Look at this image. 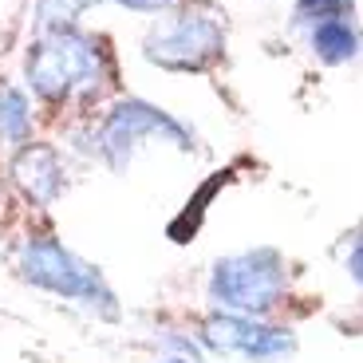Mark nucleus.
<instances>
[{
    "label": "nucleus",
    "mask_w": 363,
    "mask_h": 363,
    "mask_svg": "<svg viewBox=\"0 0 363 363\" xmlns=\"http://www.w3.org/2000/svg\"><path fill=\"white\" fill-rule=\"evenodd\" d=\"M24 79L32 95L52 107H91L115 87V55L103 36L75 24L40 28L24 55Z\"/></svg>",
    "instance_id": "f257e3e1"
},
{
    "label": "nucleus",
    "mask_w": 363,
    "mask_h": 363,
    "mask_svg": "<svg viewBox=\"0 0 363 363\" xmlns=\"http://www.w3.org/2000/svg\"><path fill=\"white\" fill-rule=\"evenodd\" d=\"M16 269L20 281L32 289L60 296L75 308L91 312L95 320H118V296L111 289V281L103 277L99 264H91L87 257H79L75 249H67L55 233H28L16 249Z\"/></svg>",
    "instance_id": "f03ea898"
},
{
    "label": "nucleus",
    "mask_w": 363,
    "mask_h": 363,
    "mask_svg": "<svg viewBox=\"0 0 363 363\" xmlns=\"http://www.w3.org/2000/svg\"><path fill=\"white\" fill-rule=\"evenodd\" d=\"M225 55V24L209 0H186L155 20L143 40V60L174 75H201Z\"/></svg>",
    "instance_id": "7ed1b4c3"
},
{
    "label": "nucleus",
    "mask_w": 363,
    "mask_h": 363,
    "mask_svg": "<svg viewBox=\"0 0 363 363\" xmlns=\"http://www.w3.org/2000/svg\"><path fill=\"white\" fill-rule=\"evenodd\" d=\"M206 296L213 300L218 312L264 320L289 296V261H284V253H277L269 245L229 253L209 269Z\"/></svg>",
    "instance_id": "20e7f679"
},
{
    "label": "nucleus",
    "mask_w": 363,
    "mask_h": 363,
    "mask_svg": "<svg viewBox=\"0 0 363 363\" xmlns=\"http://www.w3.org/2000/svg\"><path fill=\"white\" fill-rule=\"evenodd\" d=\"M91 155L99 158L107 170L123 174L130 158L146 143H170L178 150H194V130L146 99H118L107 115L91 127Z\"/></svg>",
    "instance_id": "39448f33"
},
{
    "label": "nucleus",
    "mask_w": 363,
    "mask_h": 363,
    "mask_svg": "<svg viewBox=\"0 0 363 363\" xmlns=\"http://www.w3.org/2000/svg\"><path fill=\"white\" fill-rule=\"evenodd\" d=\"M201 352L213 355H237L249 363H272L296 352V336L289 328L264 324L253 316H233V312H209L198 328Z\"/></svg>",
    "instance_id": "423d86ee"
},
{
    "label": "nucleus",
    "mask_w": 363,
    "mask_h": 363,
    "mask_svg": "<svg viewBox=\"0 0 363 363\" xmlns=\"http://www.w3.org/2000/svg\"><path fill=\"white\" fill-rule=\"evenodd\" d=\"M12 182H16V190L24 194L28 206L52 209L67 186V170H64L60 150L48 143H24L16 150V158H12Z\"/></svg>",
    "instance_id": "0eeeda50"
},
{
    "label": "nucleus",
    "mask_w": 363,
    "mask_h": 363,
    "mask_svg": "<svg viewBox=\"0 0 363 363\" xmlns=\"http://www.w3.org/2000/svg\"><path fill=\"white\" fill-rule=\"evenodd\" d=\"M304 32H308L312 55H316L320 64H328V67L352 64V60H359V52H363V36H359V28H355L352 16L320 20V24L304 28Z\"/></svg>",
    "instance_id": "6e6552de"
},
{
    "label": "nucleus",
    "mask_w": 363,
    "mask_h": 363,
    "mask_svg": "<svg viewBox=\"0 0 363 363\" xmlns=\"http://www.w3.org/2000/svg\"><path fill=\"white\" fill-rule=\"evenodd\" d=\"M0 138L16 150L32 143V99L24 95V87L0 91Z\"/></svg>",
    "instance_id": "1a4fd4ad"
},
{
    "label": "nucleus",
    "mask_w": 363,
    "mask_h": 363,
    "mask_svg": "<svg viewBox=\"0 0 363 363\" xmlns=\"http://www.w3.org/2000/svg\"><path fill=\"white\" fill-rule=\"evenodd\" d=\"M95 4H103V0H36V28L79 24V16Z\"/></svg>",
    "instance_id": "9d476101"
},
{
    "label": "nucleus",
    "mask_w": 363,
    "mask_h": 363,
    "mask_svg": "<svg viewBox=\"0 0 363 363\" xmlns=\"http://www.w3.org/2000/svg\"><path fill=\"white\" fill-rule=\"evenodd\" d=\"M355 0H296L292 9V24L296 28H312L320 20H332V16H352Z\"/></svg>",
    "instance_id": "9b49d317"
},
{
    "label": "nucleus",
    "mask_w": 363,
    "mask_h": 363,
    "mask_svg": "<svg viewBox=\"0 0 363 363\" xmlns=\"http://www.w3.org/2000/svg\"><path fill=\"white\" fill-rule=\"evenodd\" d=\"M347 277L363 289V229H359V237L352 241V249H347Z\"/></svg>",
    "instance_id": "f8f14e48"
},
{
    "label": "nucleus",
    "mask_w": 363,
    "mask_h": 363,
    "mask_svg": "<svg viewBox=\"0 0 363 363\" xmlns=\"http://www.w3.org/2000/svg\"><path fill=\"white\" fill-rule=\"evenodd\" d=\"M115 4H123L127 12H143V16H155V12H166L174 4V0H115Z\"/></svg>",
    "instance_id": "ddd939ff"
},
{
    "label": "nucleus",
    "mask_w": 363,
    "mask_h": 363,
    "mask_svg": "<svg viewBox=\"0 0 363 363\" xmlns=\"http://www.w3.org/2000/svg\"><path fill=\"white\" fill-rule=\"evenodd\" d=\"M162 363H190V359H162Z\"/></svg>",
    "instance_id": "4468645a"
}]
</instances>
